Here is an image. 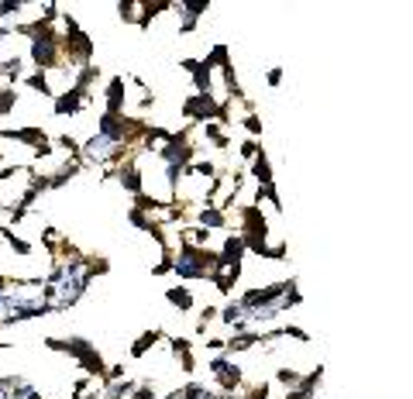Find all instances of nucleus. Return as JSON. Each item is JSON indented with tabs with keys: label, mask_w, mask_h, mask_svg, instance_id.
Wrapping results in <instances>:
<instances>
[{
	"label": "nucleus",
	"mask_w": 413,
	"mask_h": 399,
	"mask_svg": "<svg viewBox=\"0 0 413 399\" xmlns=\"http://www.w3.org/2000/svg\"><path fill=\"white\" fill-rule=\"evenodd\" d=\"M169 303L180 306V310H193V296H190V290H182V286L169 290Z\"/></svg>",
	"instance_id": "f257e3e1"
}]
</instances>
